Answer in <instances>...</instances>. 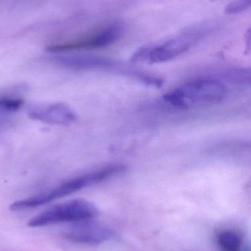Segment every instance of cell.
Wrapping results in <instances>:
<instances>
[{
	"label": "cell",
	"mask_w": 251,
	"mask_h": 251,
	"mask_svg": "<svg viewBox=\"0 0 251 251\" xmlns=\"http://www.w3.org/2000/svg\"><path fill=\"white\" fill-rule=\"evenodd\" d=\"M125 32V26L121 22H114L100 30L72 41L57 43L47 47V50L53 53L80 50L100 49L112 45L121 38Z\"/></svg>",
	"instance_id": "cell-6"
},
{
	"label": "cell",
	"mask_w": 251,
	"mask_h": 251,
	"mask_svg": "<svg viewBox=\"0 0 251 251\" xmlns=\"http://www.w3.org/2000/svg\"><path fill=\"white\" fill-rule=\"evenodd\" d=\"M211 1H213V2H217V1H221V0H211Z\"/></svg>",
	"instance_id": "cell-12"
},
{
	"label": "cell",
	"mask_w": 251,
	"mask_h": 251,
	"mask_svg": "<svg viewBox=\"0 0 251 251\" xmlns=\"http://www.w3.org/2000/svg\"><path fill=\"white\" fill-rule=\"evenodd\" d=\"M227 96V88L219 79L202 77L167 93L164 100L172 107L180 109L197 106L212 105L222 102Z\"/></svg>",
	"instance_id": "cell-3"
},
{
	"label": "cell",
	"mask_w": 251,
	"mask_h": 251,
	"mask_svg": "<svg viewBox=\"0 0 251 251\" xmlns=\"http://www.w3.org/2000/svg\"><path fill=\"white\" fill-rule=\"evenodd\" d=\"M28 116L32 120L56 125H69L77 120L76 113L63 103L39 104L29 109Z\"/></svg>",
	"instance_id": "cell-8"
},
{
	"label": "cell",
	"mask_w": 251,
	"mask_h": 251,
	"mask_svg": "<svg viewBox=\"0 0 251 251\" xmlns=\"http://www.w3.org/2000/svg\"><path fill=\"white\" fill-rule=\"evenodd\" d=\"M215 240L220 251H242L243 236L232 228H222L217 231Z\"/></svg>",
	"instance_id": "cell-9"
},
{
	"label": "cell",
	"mask_w": 251,
	"mask_h": 251,
	"mask_svg": "<svg viewBox=\"0 0 251 251\" xmlns=\"http://www.w3.org/2000/svg\"><path fill=\"white\" fill-rule=\"evenodd\" d=\"M51 61L60 67L74 71L118 72L134 78H138L140 74L139 71L127 67L117 60L91 54L57 55L52 57Z\"/></svg>",
	"instance_id": "cell-5"
},
{
	"label": "cell",
	"mask_w": 251,
	"mask_h": 251,
	"mask_svg": "<svg viewBox=\"0 0 251 251\" xmlns=\"http://www.w3.org/2000/svg\"><path fill=\"white\" fill-rule=\"evenodd\" d=\"M99 210L92 202L85 199H74L41 212L28 221L31 228L55 225L62 223H81L92 221Z\"/></svg>",
	"instance_id": "cell-4"
},
{
	"label": "cell",
	"mask_w": 251,
	"mask_h": 251,
	"mask_svg": "<svg viewBox=\"0 0 251 251\" xmlns=\"http://www.w3.org/2000/svg\"><path fill=\"white\" fill-rule=\"evenodd\" d=\"M76 224L65 234V238L72 243L84 246H99L110 241L114 237L113 230L106 226L93 224L91 221Z\"/></svg>",
	"instance_id": "cell-7"
},
{
	"label": "cell",
	"mask_w": 251,
	"mask_h": 251,
	"mask_svg": "<svg viewBox=\"0 0 251 251\" xmlns=\"http://www.w3.org/2000/svg\"><path fill=\"white\" fill-rule=\"evenodd\" d=\"M24 104V100L19 97L9 96L0 97V113H15L20 110L23 107Z\"/></svg>",
	"instance_id": "cell-10"
},
{
	"label": "cell",
	"mask_w": 251,
	"mask_h": 251,
	"mask_svg": "<svg viewBox=\"0 0 251 251\" xmlns=\"http://www.w3.org/2000/svg\"><path fill=\"white\" fill-rule=\"evenodd\" d=\"M217 28L218 23L213 21L192 25L161 44L139 49L131 56V62L134 64H157L170 61L188 51Z\"/></svg>",
	"instance_id": "cell-1"
},
{
	"label": "cell",
	"mask_w": 251,
	"mask_h": 251,
	"mask_svg": "<svg viewBox=\"0 0 251 251\" xmlns=\"http://www.w3.org/2000/svg\"><path fill=\"white\" fill-rule=\"evenodd\" d=\"M126 171L123 164L114 163L106 165L99 169L77 176L63 181L56 187L24 200L18 201L10 204V209L13 212L26 210L42 206L53 201L69 196L72 193L87 187L100 184Z\"/></svg>",
	"instance_id": "cell-2"
},
{
	"label": "cell",
	"mask_w": 251,
	"mask_h": 251,
	"mask_svg": "<svg viewBox=\"0 0 251 251\" xmlns=\"http://www.w3.org/2000/svg\"><path fill=\"white\" fill-rule=\"evenodd\" d=\"M251 4V0H234L227 4L224 12L227 15L237 14L247 10Z\"/></svg>",
	"instance_id": "cell-11"
}]
</instances>
